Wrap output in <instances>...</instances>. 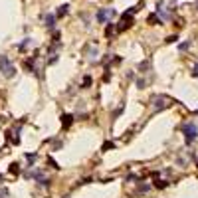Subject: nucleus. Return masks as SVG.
Here are the masks:
<instances>
[{
    "label": "nucleus",
    "instance_id": "nucleus-19",
    "mask_svg": "<svg viewBox=\"0 0 198 198\" xmlns=\"http://www.w3.org/2000/svg\"><path fill=\"white\" fill-rule=\"evenodd\" d=\"M192 76H194V77H198V62L194 63V69H192Z\"/></svg>",
    "mask_w": 198,
    "mask_h": 198
},
{
    "label": "nucleus",
    "instance_id": "nucleus-12",
    "mask_svg": "<svg viewBox=\"0 0 198 198\" xmlns=\"http://www.w3.org/2000/svg\"><path fill=\"white\" fill-rule=\"evenodd\" d=\"M188 48H190V42H182V44H178V50L180 52H186Z\"/></svg>",
    "mask_w": 198,
    "mask_h": 198
},
{
    "label": "nucleus",
    "instance_id": "nucleus-5",
    "mask_svg": "<svg viewBox=\"0 0 198 198\" xmlns=\"http://www.w3.org/2000/svg\"><path fill=\"white\" fill-rule=\"evenodd\" d=\"M71 123H73V115H71V113H63V115H62V125L66 127V129L71 127Z\"/></svg>",
    "mask_w": 198,
    "mask_h": 198
},
{
    "label": "nucleus",
    "instance_id": "nucleus-6",
    "mask_svg": "<svg viewBox=\"0 0 198 198\" xmlns=\"http://www.w3.org/2000/svg\"><path fill=\"white\" fill-rule=\"evenodd\" d=\"M53 26H56V14H46V28L53 30Z\"/></svg>",
    "mask_w": 198,
    "mask_h": 198
},
{
    "label": "nucleus",
    "instance_id": "nucleus-14",
    "mask_svg": "<svg viewBox=\"0 0 198 198\" xmlns=\"http://www.w3.org/2000/svg\"><path fill=\"white\" fill-rule=\"evenodd\" d=\"M48 164H50L52 168H60V164H58V163H56V160H53V159H50V157H48Z\"/></svg>",
    "mask_w": 198,
    "mask_h": 198
},
{
    "label": "nucleus",
    "instance_id": "nucleus-15",
    "mask_svg": "<svg viewBox=\"0 0 198 198\" xmlns=\"http://www.w3.org/2000/svg\"><path fill=\"white\" fill-rule=\"evenodd\" d=\"M89 85H91V77L85 76V77H83V87H89Z\"/></svg>",
    "mask_w": 198,
    "mask_h": 198
},
{
    "label": "nucleus",
    "instance_id": "nucleus-1",
    "mask_svg": "<svg viewBox=\"0 0 198 198\" xmlns=\"http://www.w3.org/2000/svg\"><path fill=\"white\" fill-rule=\"evenodd\" d=\"M0 73H2L4 77H14L16 76V67H14V63L10 62L8 56H0Z\"/></svg>",
    "mask_w": 198,
    "mask_h": 198
},
{
    "label": "nucleus",
    "instance_id": "nucleus-20",
    "mask_svg": "<svg viewBox=\"0 0 198 198\" xmlns=\"http://www.w3.org/2000/svg\"><path fill=\"white\" fill-rule=\"evenodd\" d=\"M147 190H149V186H147V184H145V186H139V192H147Z\"/></svg>",
    "mask_w": 198,
    "mask_h": 198
},
{
    "label": "nucleus",
    "instance_id": "nucleus-3",
    "mask_svg": "<svg viewBox=\"0 0 198 198\" xmlns=\"http://www.w3.org/2000/svg\"><path fill=\"white\" fill-rule=\"evenodd\" d=\"M117 16V10L115 8H99L97 14H95V18H97L99 24H107L109 20H113Z\"/></svg>",
    "mask_w": 198,
    "mask_h": 198
},
{
    "label": "nucleus",
    "instance_id": "nucleus-21",
    "mask_svg": "<svg viewBox=\"0 0 198 198\" xmlns=\"http://www.w3.org/2000/svg\"><path fill=\"white\" fill-rule=\"evenodd\" d=\"M0 180H2V176H0Z\"/></svg>",
    "mask_w": 198,
    "mask_h": 198
},
{
    "label": "nucleus",
    "instance_id": "nucleus-13",
    "mask_svg": "<svg viewBox=\"0 0 198 198\" xmlns=\"http://www.w3.org/2000/svg\"><path fill=\"white\" fill-rule=\"evenodd\" d=\"M113 32H115V26H113V24H109V26H107V30H105V36L109 38V36L113 34Z\"/></svg>",
    "mask_w": 198,
    "mask_h": 198
},
{
    "label": "nucleus",
    "instance_id": "nucleus-2",
    "mask_svg": "<svg viewBox=\"0 0 198 198\" xmlns=\"http://www.w3.org/2000/svg\"><path fill=\"white\" fill-rule=\"evenodd\" d=\"M180 129H182V135H184L186 145H190V143L198 137V127H196V123H184Z\"/></svg>",
    "mask_w": 198,
    "mask_h": 198
},
{
    "label": "nucleus",
    "instance_id": "nucleus-4",
    "mask_svg": "<svg viewBox=\"0 0 198 198\" xmlns=\"http://www.w3.org/2000/svg\"><path fill=\"white\" fill-rule=\"evenodd\" d=\"M153 103H154V111H160V109H167L170 105V99L167 95H157V97H153Z\"/></svg>",
    "mask_w": 198,
    "mask_h": 198
},
{
    "label": "nucleus",
    "instance_id": "nucleus-8",
    "mask_svg": "<svg viewBox=\"0 0 198 198\" xmlns=\"http://www.w3.org/2000/svg\"><path fill=\"white\" fill-rule=\"evenodd\" d=\"M149 24H163V20L159 18V14H151L149 16Z\"/></svg>",
    "mask_w": 198,
    "mask_h": 198
},
{
    "label": "nucleus",
    "instance_id": "nucleus-9",
    "mask_svg": "<svg viewBox=\"0 0 198 198\" xmlns=\"http://www.w3.org/2000/svg\"><path fill=\"white\" fill-rule=\"evenodd\" d=\"M20 170H22V168H20L18 163H12V164H10V173H12V174H20Z\"/></svg>",
    "mask_w": 198,
    "mask_h": 198
},
{
    "label": "nucleus",
    "instance_id": "nucleus-11",
    "mask_svg": "<svg viewBox=\"0 0 198 198\" xmlns=\"http://www.w3.org/2000/svg\"><path fill=\"white\" fill-rule=\"evenodd\" d=\"M109 149H115V143H111V141L103 143V147H101V151H109Z\"/></svg>",
    "mask_w": 198,
    "mask_h": 198
},
{
    "label": "nucleus",
    "instance_id": "nucleus-17",
    "mask_svg": "<svg viewBox=\"0 0 198 198\" xmlns=\"http://www.w3.org/2000/svg\"><path fill=\"white\" fill-rule=\"evenodd\" d=\"M154 186H157V188H164L167 182H164V180H157V184H154Z\"/></svg>",
    "mask_w": 198,
    "mask_h": 198
},
{
    "label": "nucleus",
    "instance_id": "nucleus-23",
    "mask_svg": "<svg viewBox=\"0 0 198 198\" xmlns=\"http://www.w3.org/2000/svg\"><path fill=\"white\" fill-rule=\"evenodd\" d=\"M196 164H198V163H196Z\"/></svg>",
    "mask_w": 198,
    "mask_h": 198
},
{
    "label": "nucleus",
    "instance_id": "nucleus-7",
    "mask_svg": "<svg viewBox=\"0 0 198 198\" xmlns=\"http://www.w3.org/2000/svg\"><path fill=\"white\" fill-rule=\"evenodd\" d=\"M67 12H69V4H62L60 10L56 12V18H63V16H66Z\"/></svg>",
    "mask_w": 198,
    "mask_h": 198
},
{
    "label": "nucleus",
    "instance_id": "nucleus-18",
    "mask_svg": "<svg viewBox=\"0 0 198 198\" xmlns=\"http://www.w3.org/2000/svg\"><path fill=\"white\" fill-rule=\"evenodd\" d=\"M176 40H178V36H168V38H167V44H173V42H176Z\"/></svg>",
    "mask_w": 198,
    "mask_h": 198
},
{
    "label": "nucleus",
    "instance_id": "nucleus-22",
    "mask_svg": "<svg viewBox=\"0 0 198 198\" xmlns=\"http://www.w3.org/2000/svg\"><path fill=\"white\" fill-rule=\"evenodd\" d=\"M196 115H198V111H196Z\"/></svg>",
    "mask_w": 198,
    "mask_h": 198
},
{
    "label": "nucleus",
    "instance_id": "nucleus-16",
    "mask_svg": "<svg viewBox=\"0 0 198 198\" xmlns=\"http://www.w3.org/2000/svg\"><path fill=\"white\" fill-rule=\"evenodd\" d=\"M26 159H28V163H34L38 157H36V154H32V153H28V154H26Z\"/></svg>",
    "mask_w": 198,
    "mask_h": 198
},
{
    "label": "nucleus",
    "instance_id": "nucleus-10",
    "mask_svg": "<svg viewBox=\"0 0 198 198\" xmlns=\"http://www.w3.org/2000/svg\"><path fill=\"white\" fill-rule=\"evenodd\" d=\"M30 42H32L30 38H26L24 42H20V44H18V50H20V52H24V50H26V48H28V46H30Z\"/></svg>",
    "mask_w": 198,
    "mask_h": 198
}]
</instances>
